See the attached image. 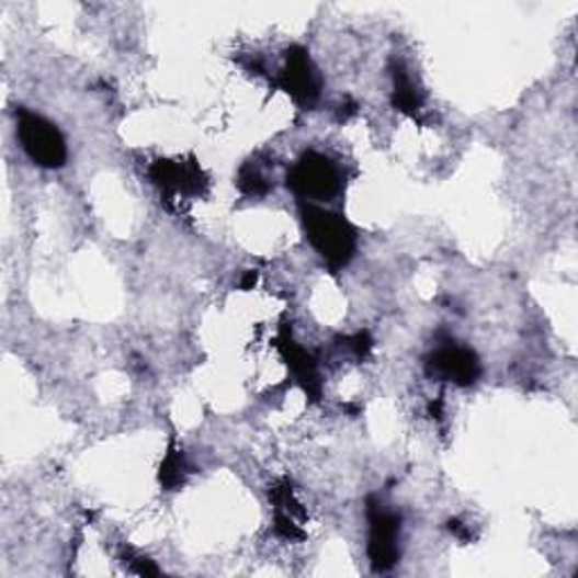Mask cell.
Here are the masks:
<instances>
[{
	"label": "cell",
	"mask_w": 578,
	"mask_h": 578,
	"mask_svg": "<svg viewBox=\"0 0 578 578\" xmlns=\"http://www.w3.org/2000/svg\"><path fill=\"white\" fill-rule=\"evenodd\" d=\"M303 224L313 247L330 267H343L353 258L355 230L343 217L310 204L303 208Z\"/></svg>",
	"instance_id": "obj_1"
},
{
	"label": "cell",
	"mask_w": 578,
	"mask_h": 578,
	"mask_svg": "<svg viewBox=\"0 0 578 578\" xmlns=\"http://www.w3.org/2000/svg\"><path fill=\"white\" fill-rule=\"evenodd\" d=\"M19 140L27 157L42 168L55 170L68 159V149L59 129L36 113L19 111Z\"/></svg>",
	"instance_id": "obj_2"
},
{
	"label": "cell",
	"mask_w": 578,
	"mask_h": 578,
	"mask_svg": "<svg viewBox=\"0 0 578 578\" xmlns=\"http://www.w3.org/2000/svg\"><path fill=\"white\" fill-rule=\"evenodd\" d=\"M287 185L296 192L298 197L324 202L337 195L341 188V179H339V170L335 168V163L326 159L324 154L307 151L290 172Z\"/></svg>",
	"instance_id": "obj_3"
},
{
	"label": "cell",
	"mask_w": 578,
	"mask_h": 578,
	"mask_svg": "<svg viewBox=\"0 0 578 578\" xmlns=\"http://www.w3.org/2000/svg\"><path fill=\"white\" fill-rule=\"evenodd\" d=\"M369 558L373 565V571H387L398 563V533H400V518L392 511L377 505L375 499H369Z\"/></svg>",
	"instance_id": "obj_4"
},
{
	"label": "cell",
	"mask_w": 578,
	"mask_h": 578,
	"mask_svg": "<svg viewBox=\"0 0 578 578\" xmlns=\"http://www.w3.org/2000/svg\"><path fill=\"white\" fill-rule=\"evenodd\" d=\"M428 373L432 377L450 379L458 387H471V384L479 377L481 366L473 351L461 349V345H443L430 360H428Z\"/></svg>",
	"instance_id": "obj_5"
},
{
	"label": "cell",
	"mask_w": 578,
	"mask_h": 578,
	"mask_svg": "<svg viewBox=\"0 0 578 578\" xmlns=\"http://www.w3.org/2000/svg\"><path fill=\"white\" fill-rule=\"evenodd\" d=\"M285 89L301 102H313L319 95V82L317 72L310 64V57L303 48H292L287 55V68H285Z\"/></svg>",
	"instance_id": "obj_6"
},
{
	"label": "cell",
	"mask_w": 578,
	"mask_h": 578,
	"mask_svg": "<svg viewBox=\"0 0 578 578\" xmlns=\"http://www.w3.org/2000/svg\"><path fill=\"white\" fill-rule=\"evenodd\" d=\"M394 104L405 113H416L422 104L420 93L416 91L411 77L405 70H396V91H394Z\"/></svg>",
	"instance_id": "obj_7"
},
{
	"label": "cell",
	"mask_w": 578,
	"mask_h": 578,
	"mask_svg": "<svg viewBox=\"0 0 578 578\" xmlns=\"http://www.w3.org/2000/svg\"><path fill=\"white\" fill-rule=\"evenodd\" d=\"M183 477H185V461H183V454L177 452V450H170L163 466H161V484L172 490L177 488L179 484H183Z\"/></svg>",
	"instance_id": "obj_8"
},
{
	"label": "cell",
	"mask_w": 578,
	"mask_h": 578,
	"mask_svg": "<svg viewBox=\"0 0 578 578\" xmlns=\"http://www.w3.org/2000/svg\"><path fill=\"white\" fill-rule=\"evenodd\" d=\"M238 185H240V190L245 192V195H253V197L264 195V192L269 190L267 179H264L256 168H251V166H247V168L240 172Z\"/></svg>",
	"instance_id": "obj_9"
},
{
	"label": "cell",
	"mask_w": 578,
	"mask_h": 578,
	"mask_svg": "<svg viewBox=\"0 0 578 578\" xmlns=\"http://www.w3.org/2000/svg\"><path fill=\"white\" fill-rule=\"evenodd\" d=\"M353 351L358 353V355H366V351L371 349V339H369V335L366 332H360V335H355L353 337Z\"/></svg>",
	"instance_id": "obj_10"
}]
</instances>
